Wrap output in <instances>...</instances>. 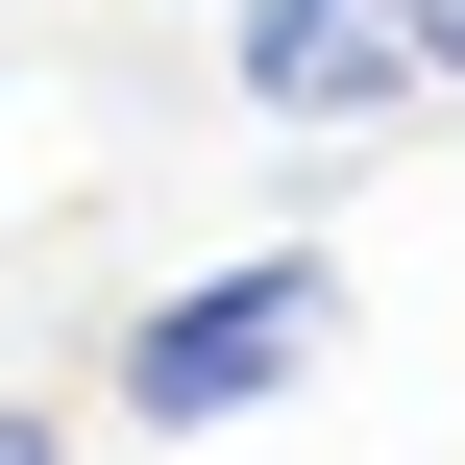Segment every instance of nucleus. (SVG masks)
Listing matches in <instances>:
<instances>
[{
  "label": "nucleus",
  "instance_id": "obj_1",
  "mask_svg": "<svg viewBox=\"0 0 465 465\" xmlns=\"http://www.w3.org/2000/svg\"><path fill=\"white\" fill-rule=\"evenodd\" d=\"M343 343V245H245V270H172L147 319H123V417L147 441H245L294 368Z\"/></svg>",
  "mask_w": 465,
  "mask_h": 465
},
{
  "label": "nucleus",
  "instance_id": "obj_2",
  "mask_svg": "<svg viewBox=\"0 0 465 465\" xmlns=\"http://www.w3.org/2000/svg\"><path fill=\"white\" fill-rule=\"evenodd\" d=\"M221 74H245L270 123H392V98H441V74H417V0H221Z\"/></svg>",
  "mask_w": 465,
  "mask_h": 465
},
{
  "label": "nucleus",
  "instance_id": "obj_3",
  "mask_svg": "<svg viewBox=\"0 0 465 465\" xmlns=\"http://www.w3.org/2000/svg\"><path fill=\"white\" fill-rule=\"evenodd\" d=\"M417 74H441V98H465V0H417Z\"/></svg>",
  "mask_w": 465,
  "mask_h": 465
},
{
  "label": "nucleus",
  "instance_id": "obj_4",
  "mask_svg": "<svg viewBox=\"0 0 465 465\" xmlns=\"http://www.w3.org/2000/svg\"><path fill=\"white\" fill-rule=\"evenodd\" d=\"M0 465H74V441H49V417H0Z\"/></svg>",
  "mask_w": 465,
  "mask_h": 465
}]
</instances>
